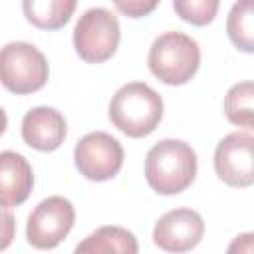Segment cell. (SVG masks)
Returning a JSON list of instances; mask_svg holds the SVG:
<instances>
[{"label":"cell","mask_w":254,"mask_h":254,"mask_svg":"<svg viewBox=\"0 0 254 254\" xmlns=\"http://www.w3.org/2000/svg\"><path fill=\"white\" fill-rule=\"evenodd\" d=\"M196 177V153L181 139L153 145L145 157V179L159 194H179Z\"/></svg>","instance_id":"1"},{"label":"cell","mask_w":254,"mask_h":254,"mask_svg":"<svg viewBox=\"0 0 254 254\" xmlns=\"http://www.w3.org/2000/svg\"><path fill=\"white\" fill-rule=\"evenodd\" d=\"M109 119L127 137H147L163 119V99L143 81L125 83L109 103Z\"/></svg>","instance_id":"2"},{"label":"cell","mask_w":254,"mask_h":254,"mask_svg":"<svg viewBox=\"0 0 254 254\" xmlns=\"http://www.w3.org/2000/svg\"><path fill=\"white\" fill-rule=\"evenodd\" d=\"M147 62L157 79L167 85H183L194 77L200 65V48L183 32H165L151 44Z\"/></svg>","instance_id":"3"},{"label":"cell","mask_w":254,"mask_h":254,"mask_svg":"<svg viewBox=\"0 0 254 254\" xmlns=\"http://www.w3.org/2000/svg\"><path fill=\"white\" fill-rule=\"evenodd\" d=\"M48 73V62L36 46L10 42L0 48V83L8 91L16 95L34 93L46 85Z\"/></svg>","instance_id":"4"},{"label":"cell","mask_w":254,"mask_h":254,"mask_svg":"<svg viewBox=\"0 0 254 254\" xmlns=\"http://www.w3.org/2000/svg\"><path fill=\"white\" fill-rule=\"evenodd\" d=\"M119 38V22L107 8L85 10L73 28V48L87 64L107 62L117 52Z\"/></svg>","instance_id":"5"},{"label":"cell","mask_w":254,"mask_h":254,"mask_svg":"<svg viewBox=\"0 0 254 254\" xmlns=\"http://www.w3.org/2000/svg\"><path fill=\"white\" fill-rule=\"evenodd\" d=\"M73 163L79 175L89 181L103 183L121 171L123 147L109 133L91 131L77 141L73 149Z\"/></svg>","instance_id":"6"},{"label":"cell","mask_w":254,"mask_h":254,"mask_svg":"<svg viewBox=\"0 0 254 254\" xmlns=\"http://www.w3.org/2000/svg\"><path fill=\"white\" fill-rule=\"evenodd\" d=\"M73 220L75 210L67 198L48 196L28 216L26 238L38 250H52L69 234Z\"/></svg>","instance_id":"7"},{"label":"cell","mask_w":254,"mask_h":254,"mask_svg":"<svg viewBox=\"0 0 254 254\" xmlns=\"http://www.w3.org/2000/svg\"><path fill=\"white\" fill-rule=\"evenodd\" d=\"M254 139L250 133H228L214 151V171L222 183L228 187L246 189L254 183L252 167Z\"/></svg>","instance_id":"8"},{"label":"cell","mask_w":254,"mask_h":254,"mask_svg":"<svg viewBox=\"0 0 254 254\" xmlns=\"http://www.w3.org/2000/svg\"><path fill=\"white\" fill-rule=\"evenodd\" d=\"M204 234L202 216L192 208H175L163 214L153 228V242L167 252L192 250Z\"/></svg>","instance_id":"9"},{"label":"cell","mask_w":254,"mask_h":254,"mask_svg":"<svg viewBox=\"0 0 254 254\" xmlns=\"http://www.w3.org/2000/svg\"><path fill=\"white\" fill-rule=\"evenodd\" d=\"M67 133L64 115L54 107H34L22 119V139L36 151L50 153L56 151Z\"/></svg>","instance_id":"10"},{"label":"cell","mask_w":254,"mask_h":254,"mask_svg":"<svg viewBox=\"0 0 254 254\" xmlns=\"http://www.w3.org/2000/svg\"><path fill=\"white\" fill-rule=\"evenodd\" d=\"M34 187L30 163L14 151L0 153V204L12 208L26 202Z\"/></svg>","instance_id":"11"},{"label":"cell","mask_w":254,"mask_h":254,"mask_svg":"<svg viewBox=\"0 0 254 254\" xmlns=\"http://www.w3.org/2000/svg\"><path fill=\"white\" fill-rule=\"evenodd\" d=\"M75 6L77 0H22L26 20L40 30L64 28L69 22Z\"/></svg>","instance_id":"12"},{"label":"cell","mask_w":254,"mask_h":254,"mask_svg":"<svg viewBox=\"0 0 254 254\" xmlns=\"http://www.w3.org/2000/svg\"><path fill=\"white\" fill-rule=\"evenodd\" d=\"M139 250L137 238L133 232L121 226H101L91 232L83 242L75 246V252H117V254H135Z\"/></svg>","instance_id":"13"},{"label":"cell","mask_w":254,"mask_h":254,"mask_svg":"<svg viewBox=\"0 0 254 254\" xmlns=\"http://www.w3.org/2000/svg\"><path fill=\"white\" fill-rule=\"evenodd\" d=\"M226 32L230 42L246 54L254 50V0H238L234 2L228 20Z\"/></svg>","instance_id":"14"},{"label":"cell","mask_w":254,"mask_h":254,"mask_svg":"<svg viewBox=\"0 0 254 254\" xmlns=\"http://www.w3.org/2000/svg\"><path fill=\"white\" fill-rule=\"evenodd\" d=\"M252 99H254V85L252 81L234 83L224 97V113L230 123L252 129Z\"/></svg>","instance_id":"15"},{"label":"cell","mask_w":254,"mask_h":254,"mask_svg":"<svg viewBox=\"0 0 254 254\" xmlns=\"http://www.w3.org/2000/svg\"><path fill=\"white\" fill-rule=\"evenodd\" d=\"M220 0H173L177 16L192 26H206L214 20Z\"/></svg>","instance_id":"16"},{"label":"cell","mask_w":254,"mask_h":254,"mask_svg":"<svg viewBox=\"0 0 254 254\" xmlns=\"http://www.w3.org/2000/svg\"><path fill=\"white\" fill-rule=\"evenodd\" d=\"M161 0H113L115 8L127 16V18H143V16H149L157 6H159Z\"/></svg>","instance_id":"17"},{"label":"cell","mask_w":254,"mask_h":254,"mask_svg":"<svg viewBox=\"0 0 254 254\" xmlns=\"http://www.w3.org/2000/svg\"><path fill=\"white\" fill-rule=\"evenodd\" d=\"M16 236V218L8 206L0 204V250H6Z\"/></svg>","instance_id":"18"},{"label":"cell","mask_w":254,"mask_h":254,"mask_svg":"<svg viewBox=\"0 0 254 254\" xmlns=\"http://www.w3.org/2000/svg\"><path fill=\"white\" fill-rule=\"evenodd\" d=\"M6 125H8V117H6V111L0 107V135L6 131Z\"/></svg>","instance_id":"19"}]
</instances>
